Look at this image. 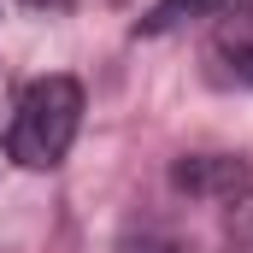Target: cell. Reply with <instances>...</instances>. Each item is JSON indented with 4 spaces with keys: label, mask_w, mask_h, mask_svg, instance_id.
I'll return each instance as SVG.
<instances>
[{
    "label": "cell",
    "mask_w": 253,
    "mask_h": 253,
    "mask_svg": "<svg viewBox=\"0 0 253 253\" xmlns=\"http://www.w3.org/2000/svg\"><path fill=\"white\" fill-rule=\"evenodd\" d=\"M224 230H230V242L236 248H253V183L236 200H230V212H224Z\"/></svg>",
    "instance_id": "5b68a950"
},
{
    "label": "cell",
    "mask_w": 253,
    "mask_h": 253,
    "mask_svg": "<svg viewBox=\"0 0 253 253\" xmlns=\"http://www.w3.org/2000/svg\"><path fill=\"white\" fill-rule=\"evenodd\" d=\"M83 129V83L77 77H42L24 88L12 129H6V153L24 165V171H53L71 141Z\"/></svg>",
    "instance_id": "6da1fadb"
},
{
    "label": "cell",
    "mask_w": 253,
    "mask_h": 253,
    "mask_svg": "<svg viewBox=\"0 0 253 253\" xmlns=\"http://www.w3.org/2000/svg\"><path fill=\"white\" fill-rule=\"evenodd\" d=\"M129 253H194L189 242H171V236H153V242H135Z\"/></svg>",
    "instance_id": "8992f818"
},
{
    "label": "cell",
    "mask_w": 253,
    "mask_h": 253,
    "mask_svg": "<svg viewBox=\"0 0 253 253\" xmlns=\"http://www.w3.org/2000/svg\"><path fill=\"white\" fill-rule=\"evenodd\" d=\"M171 183L183 194H194V200H236L253 177L236 153H189V159H177Z\"/></svg>",
    "instance_id": "7a4b0ae2"
},
{
    "label": "cell",
    "mask_w": 253,
    "mask_h": 253,
    "mask_svg": "<svg viewBox=\"0 0 253 253\" xmlns=\"http://www.w3.org/2000/svg\"><path fill=\"white\" fill-rule=\"evenodd\" d=\"M236 0H159L147 18H141V36H165V30H177V24H189V18H224Z\"/></svg>",
    "instance_id": "277c9868"
},
{
    "label": "cell",
    "mask_w": 253,
    "mask_h": 253,
    "mask_svg": "<svg viewBox=\"0 0 253 253\" xmlns=\"http://www.w3.org/2000/svg\"><path fill=\"white\" fill-rule=\"evenodd\" d=\"M212 65L224 71V83L253 88V0H236L212 24Z\"/></svg>",
    "instance_id": "3957f363"
}]
</instances>
